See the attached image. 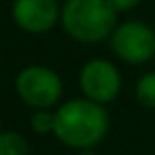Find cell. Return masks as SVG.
<instances>
[{
    "mask_svg": "<svg viewBox=\"0 0 155 155\" xmlns=\"http://www.w3.org/2000/svg\"><path fill=\"white\" fill-rule=\"evenodd\" d=\"M16 92L28 106L35 110L51 108L59 102L63 83L53 69L43 65H30L16 77Z\"/></svg>",
    "mask_w": 155,
    "mask_h": 155,
    "instance_id": "obj_3",
    "label": "cell"
},
{
    "mask_svg": "<svg viewBox=\"0 0 155 155\" xmlns=\"http://www.w3.org/2000/svg\"><path fill=\"white\" fill-rule=\"evenodd\" d=\"M79 83L84 98L94 100L98 104H106L118 96L122 88V77L110 61L91 59L81 69Z\"/></svg>",
    "mask_w": 155,
    "mask_h": 155,
    "instance_id": "obj_5",
    "label": "cell"
},
{
    "mask_svg": "<svg viewBox=\"0 0 155 155\" xmlns=\"http://www.w3.org/2000/svg\"><path fill=\"white\" fill-rule=\"evenodd\" d=\"M108 126V112L102 104L88 98H75L55 110L53 134L69 147L88 149L104 140Z\"/></svg>",
    "mask_w": 155,
    "mask_h": 155,
    "instance_id": "obj_1",
    "label": "cell"
},
{
    "mask_svg": "<svg viewBox=\"0 0 155 155\" xmlns=\"http://www.w3.org/2000/svg\"><path fill=\"white\" fill-rule=\"evenodd\" d=\"M110 47L126 63H147L155 57V31L151 26L136 20L120 24L110 35Z\"/></svg>",
    "mask_w": 155,
    "mask_h": 155,
    "instance_id": "obj_4",
    "label": "cell"
},
{
    "mask_svg": "<svg viewBox=\"0 0 155 155\" xmlns=\"http://www.w3.org/2000/svg\"><path fill=\"white\" fill-rule=\"evenodd\" d=\"M108 2L116 12H130V10H134L141 0H108Z\"/></svg>",
    "mask_w": 155,
    "mask_h": 155,
    "instance_id": "obj_10",
    "label": "cell"
},
{
    "mask_svg": "<svg viewBox=\"0 0 155 155\" xmlns=\"http://www.w3.org/2000/svg\"><path fill=\"white\" fill-rule=\"evenodd\" d=\"M12 18L20 30L39 35L61 20V6L57 0H14Z\"/></svg>",
    "mask_w": 155,
    "mask_h": 155,
    "instance_id": "obj_6",
    "label": "cell"
},
{
    "mask_svg": "<svg viewBox=\"0 0 155 155\" xmlns=\"http://www.w3.org/2000/svg\"><path fill=\"white\" fill-rule=\"evenodd\" d=\"M30 126L35 134L43 136V134H49L55 130V112H49V108H41L35 110L34 116L30 120Z\"/></svg>",
    "mask_w": 155,
    "mask_h": 155,
    "instance_id": "obj_9",
    "label": "cell"
},
{
    "mask_svg": "<svg viewBox=\"0 0 155 155\" xmlns=\"http://www.w3.org/2000/svg\"><path fill=\"white\" fill-rule=\"evenodd\" d=\"M136 98L145 108H155V73H145L136 84Z\"/></svg>",
    "mask_w": 155,
    "mask_h": 155,
    "instance_id": "obj_8",
    "label": "cell"
},
{
    "mask_svg": "<svg viewBox=\"0 0 155 155\" xmlns=\"http://www.w3.org/2000/svg\"><path fill=\"white\" fill-rule=\"evenodd\" d=\"M0 155H28V141L18 132H0Z\"/></svg>",
    "mask_w": 155,
    "mask_h": 155,
    "instance_id": "obj_7",
    "label": "cell"
},
{
    "mask_svg": "<svg viewBox=\"0 0 155 155\" xmlns=\"http://www.w3.org/2000/svg\"><path fill=\"white\" fill-rule=\"evenodd\" d=\"M116 14L108 0H67L61 8V24L75 41L98 43L116 30Z\"/></svg>",
    "mask_w": 155,
    "mask_h": 155,
    "instance_id": "obj_2",
    "label": "cell"
}]
</instances>
